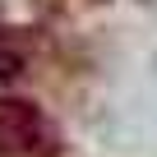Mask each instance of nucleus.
<instances>
[{"label":"nucleus","instance_id":"f257e3e1","mask_svg":"<svg viewBox=\"0 0 157 157\" xmlns=\"http://www.w3.org/2000/svg\"><path fill=\"white\" fill-rule=\"evenodd\" d=\"M51 139H56V129L33 102L0 97V157L42 152V148H51Z\"/></svg>","mask_w":157,"mask_h":157}]
</instances>
